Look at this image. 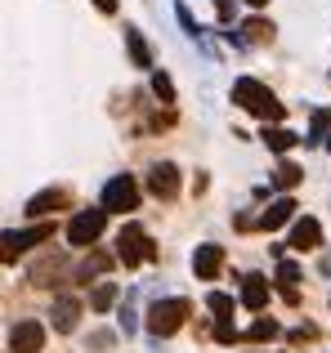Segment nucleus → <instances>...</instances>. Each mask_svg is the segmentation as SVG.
<instances>
[{
    "label": "nucleus",
    "instance_id": "1",
    "mask_svg": "<svg viewBox=\"0 0 331 353\" xmlns=\"http://www.w3.org/2000/svg\"><path fill=\"white\" fill-rule=\"evenodd\" d=\"M233 103L242 108V112L269 121V125H282V117H287V103H278V94H273L264 81H251V77L233 81Z\"/></svg>",
    "mask_w": 331,
    "mask_h": 353
},
{
    "label": "nucleus",
    "instance_id": "2",
    "mask_svg": "<svg viewBox=\"0 0 331 353\" xmlns=\"http://www.w3.org/2000/svg\"><path fill=\"white\" fill-rule=\"evenodd\" d=\"M99 210L103 215H130V210H139V179L134 174H112L103 183V192H99Z\"/></svg>",
    "mask_w": 331,
    "mask_h": 353
},
{
    "label": "nucleus",
    "instance_id": "3",
    "mask_svg": "<svg viewBox=\"0 0 331 353\" xmlns=\"http://www.w3.org/2000/svg\"><path fill=\"white\" fill-rule=\"evenodd\" d=\"M188 313H192V304L183 300V295H166V300H157V304L148 309V318H143V322H148L152 336L166 340V336H174V331L188 322Z\"/></svg>",
    "mask_w": 331,
    "mask_h": 353
},
{
    "label": "nucleus",
    "instance_id": "4",
    "mask_svg": "<svg viewBox=\"0 0 331 353\" xmlns=\"http://www.w3.org/2000/svg\"><path fill=\"white\" fill-rule=\"evenodd\" d=\"M152 255H157V250H152V237L143 233L139 224H126L121 233H117V259H121L126 268H139V264H148Z\"/></svg>",
    "mask_w": 331,
    "mask_h": 353
},
{
    "label": "nucleus",
    "instance_id": "5",
    "mask_svg": "<svg viewBox=\"0 0 331 353\" xmlns=\"http://www.w3.org/2000/svg\"><path fill=\"white\" fill-rule=\"evenodd\" d=\"M41 241H50V224H36V228H5V233H0V264H14L23 250L41 246Z\"/></svg>",
    "mask_w": 331,
    "mask_h": 353
},
{
    "label": "nucleus",
    "instance_id": "6",
    "mask_svg": "<svg viewBox=\"0 0 331 353\" xmlns=\"http://www.w3.org/2000/svg\"><path fill=\"white\" fill-rule=\"evenodd\" d=\"M103 228H108V215H103V210H77V215H72V224H68V241L77 250H90L99 237H103Z\"/></svg>",
    "mask_w": 331,
    "mask_h": 353
},
{
    "label": "nucleus",
    "instance_id": "7",
    "mask_svg": "<svg viewBox=\"0 0 331 353\" xmlns=\"http://www.w3.org/2000/svg\"><path fill=\"white\" fill-rule=\"evenodd\" d=\"M27 282L32 286H59V282H72V264H68V255H59V250H50V255H41L32 264V273H27Z\"/></svg>",
    "mask_w": 331,
    "mask_h": 353
},
{
    "label": "nucleus",
    "instance_id": "8",
    "mask_svg": "<svg viewBox=\"0 0 331 353\" xmlns=\"http://www.w3.org/2000/svg\"><path fill=\"white\" fill-rule=\"evenodd\" d=\"M179 188H183V174H179V165H170V161H157L148 170V192L152 197H161V201H174L179 197Z\"/></svg>",
    "mask_w": 331,
    "mask_h": 353
},
{
    "label": "nucleus",
    "instance_id": "9",
    "mask_svg": "<svg viewBox=\"0 0 331 353\" xmlns=\"http://www.w3.org/2000/svg\"><path fill=\"white\" fill-rule=\"evenodd\" d=\"M45 349V327L36 318L18 322L14 331H9V353H41Z\"/></svg>",
    "mask_w": 331,
    "mask_h": 353
},
{
    "label": "nucleus",
    "instance_id": "10",
    "mask_svg": "<svg viewBox=\"0 0 331 353\" xmlns=\"http://www.w3.org/2000/svg\"><path fill=\"white\" fill-rule=\"evenodd\" d=\"M287 246L291 250H318L323 246V224H318L314 215H300L296 224H291V233H287Z\"/></svg>",
    "mask_w": 331,
    "mask_h": 353
},
{
    "label": "nucleus",
    "instance_id": "11",
    "mask_svg": "<svg viewBox=\"0 0 331 353\" xmlns=\"http://www.w3.org/2000/svg\"><path fill=\"white\" fill-rule=\"evenodd\" d=\"M54 210H72V192L68 188H45V192H36V197L32 201H27V215H54Z\"/></svg>",
    "mask_w": 331,
    "mask_h": 353
},
{
    "label": "nucleus",
    "instance_id": "12",
    "mask_svg": "<svg viewBox=\"0 0 331 353\" xmlns=\"http://www.w3.org/2000/svg\"><path fill=\"white\" fill-rule=\"evenodd\" d=\"M219 268H224V250H219L215 241H206V246L192 250V273H197L201 282H215Z\"/></svg>",
    "mask_w": 331,
    "mask_h": 353
},
{
    "label": "nucleus",
    "instance_id": "13",
    "mask_svg": "<svg viewBox=\"0 0 331 353\" xmlns=\"http://www.w3.org/2000/svg\"><path fill=\"white\" fill-rule=\"evenodd\" d=\"M112 264H117V259L108 255V250H90V255L81 259L77 268H72V282H94V277H103Z\"/></svg>",
    "mask_w": 331,
    "mask_h": 353
},
{
    "label": "nucleus",
    "instance_id": "14",
    "mask_svg": "<svg viewBox=\"0 0 331 353\" xmlns=\"http://www.w3.org/2000/svg\"><path fill=\"white\" fill-rule=\"evenodd\" d=\"M77 322H81V300L77 295H59V300H54V327H59L63 336H72Z\"/></svg>",
    "mask_w": 331,
    "mask_h": 353
},
{
    "label": "nucleus",
    "instance_id": "15",
    "mask_svg": "<svg viewBox=\"0 0 331 353\" xmlns=\"http://www.w3.org/2000/svg\"><path fill=\"white\" fill-rule=\"evenodd\" d=\"M291 215H296V201H291V197H278V201H273V206L269 210H264V215L260 219H255V224H260L264 228V233H278V228L282 224H287V219Z\"/></svg>",
    "mask_w": 331,
    "mask_h": 353
},
{
    "label": "nucleus",
    "instance_id": "16",
    "mask_svg": "<svg viewBox=\"0 0 331 353\" xmlns=\"http://www.w3.org/2000/svg\"><path fill=\"white\" fill-rule=\"evenodd\" d=\"M242 304H246V309H264V304H269V286H264L260 273L242 277Z\"/></svg>",
    "mask_w": 331,
    "mask_h": 353
},
{
    "label": "nucleus",
    "instance_id": "17",
    "mask_svg": "<svg viewBox=\"0 0 331 353\" xmlns=\"http://www.w3.org/2000/svg\"><path fill=\"white\" fill-rule=\"evenodd\" d=\"M273 36H278V27H273L269 18H246L242 23V41L246 45H273Z\"/></svg>",
    "mask_w": 331,
    "mask_h": 353
},
{
    "label": "nucleus",
    "instance_id": "18",
    "mask_svg": "<svg viewBox=\"0 0 331 353\" xmlns=\"http://www.w3.org/2000/svg\"><path fill=\"white\" fill-rule=\"evenodd\" d=\"M260 139H264V148H269V152H278V157H282V152H291V148L300 143V139L291 134L287 125H269V130H264Z\"/></svg>",
    "mask_w": 331,
    "mask_h": 353
},
{
    "label": "nucleus",
    "instance_id": "19",
    "mask_svg": "<svg viewBox=\"0 0 331 353\" xmlns=\"http://www.w3.org/2000/svg\"><path fill=\"white\" fill-rule=\"evenodd\" d=\"M126 50H130V63H134V68H152V50H148V41H143L134 27H126Z\"/></svg>",
    "mask_w": 331,
    "mask_h": 353
},
{
    "label": "nucleus",
    "instance_id": "20",
    "mask_svg": "<svg viewBox=\"0 0 331 353\" xmlns=\"http://www.w3.org/2000/svg\"><path fill=\"white\" fill-rule=\"evenodd\" d=\"M278 336H282V327L273 318H255L251 327H246L242 340H251V345H269V340H278Z\"/></svg>",
    "mask_w": 331,
    "mask_h": 353
},
{
    "label": "nucleus",
    "instance_id": "21",
    "mask_svg": "<svg viewBox=\"0 0 331 353\" xmlns=\"http://www.w3.org/2000/svg\"><path fill=\"white\" fill-rule=\"evenodd\" d=\"M296 282H300V268L291 264V259H282V264H278V291L287 295L291 304H296Z\"/></svg>",
    "mask_w": 331,
    "mask_h": 353
},
{
    "label": "nucleus",
    "instance_id": "22",
    "mask_svg": "<svg viewBox=\"0 0 331 353\" xmlns=\"http://www.w3.org/2000/svg\"><path fill=\"white\" fill-rule=\"evenodd\" d=\"M300 179H305V170H300V165H296V161H282V165H278V170H273V183H278V188H282V192H291V188H296V183H300Z\"/></svg>",
    "mask_w": 331,
    "mask_h": 353
},
{
    "label": "nucleus",
    "instance_id": "23",
    "mask_svg": "<svg viewBox=\"0 0 331 353\" xmlns=\"http://www.w3.org/2000/svg\"><path fill=\"white\" fill-rule=\"evenodd\" d=\"M327 134H331V112H314V121H309V139L305 143H327Z\"/></svg>",
    "mask_w": 331,
    "mask_h": 353
},
{
    "label": "nucleus",
    "instance_id": "24",
    "mask_svg": "<svg viewBox=\"0 0 331 353\" xmlns=\"http://www.w3.org/2000/svg\"><path fill=\"white\" fill-rule=\"evenodd\" d=\"M206 309L215 313V322H224V318H233V300H228L224 291H210L206 295Z\"/></svg>",
    "mask_w": 331,
    "mask_h": 353
},
{
    "label": "nucleus",
    "instance_id": "25",
    "mask_svg": "<svg viewBox=\"0 0 331 353\" xmlns=\"http://www.w3.org/2000/svg\"><path fill=\"white\" fill-rule=\"evenodd\" d=\"M152 94H157V99H161L166 108L174 103V81L166 77V72H152Z\"/></svg>",
    "mask_w": 331,
    "mask_h": 353
},
{
    "label": "nucleus",
    "instance_id": "26",
    "mask_svg": "<svg viewBox=\"0 0 331 353\" xmlns=\"http://www.w3.org/2000/svg\"><path fill=\"white\" fill-rule=\"evenodd\" d=\"M112 300H117V286H112V282H103V286L94 291V300H90V304H94L99 313H108V309H112Z\"/></svg>",
    "mask_w": 331,
    "mask_h": 353
},
{
    "label": "nucleus",
    "instance_id": "27",
    "mask_svg": "<svg viewBox=\"0 0 331 353\" xmlns=\"http://www.w3.org/2000/svg\"><path fill=\"white\" fill-rule=\"evenodd\" d=\"M215 340H219V345H237V327H233V318L215 322Z\"/></svg>",
    "mask_w": 331,
    "mask_h": 353
},
{
    "label": "nucleus",
    "instance_id": "28",
    "mask_svg": "<svg viewBox=\"0 0 331 353\" xmlns=\"http://www.w3.org/2000/svg\"><path fill=\"white\" fill-rule=\"evenodd\" d=\"M215 14H219V18H224V23H233V14H237V5H233V0H215Z\"/></svg>",
    "mask_w": 331,
    "mask_h": 353
},
{
    "label": "nucleus",
    "instance_id": "29",
    "mask_svg": "<svg viewBox=\"0 0 331 353\" xmlns=\"http://www.w3.org/2000/svg\"><path fill=\"white\" fill-rule=\"evenodd\" d=\"M90 5H94L99 14H117V0H90Z\"/></svg>",
    "mask_w": 331,
    "mask_h": 353
},
{
    "label": "nucleus",
    "instance_id": "30",
    "mask_svg": "<svg viewBox=\"0 0 331 353\" xmlns=\"http://www.w3.org/2000/svg\"><path fill=\"white\" fill-rule=\"evenodd\" d=\"M246 5H251V9H264V5H269V0H246Z\"/></svg>",
    "mask_w": 331,
    "mask_h": 353
}]
</instances>
